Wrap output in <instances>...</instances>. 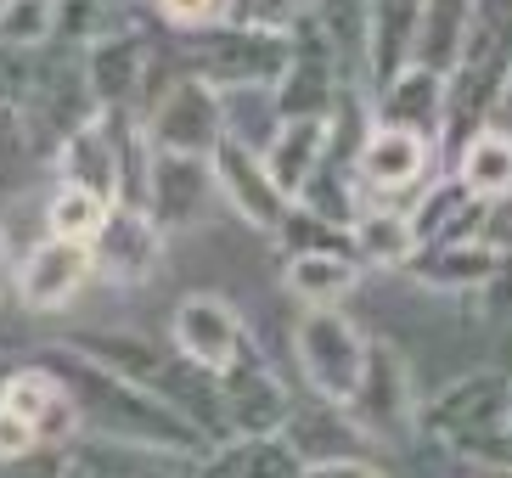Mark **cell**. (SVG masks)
Listing matches in <instances>:
<instances>
[{
    "mask_svg": "<svg viewBox=\"0 0 512 478\" xmlns=\"http://www.w3.org/2000/svg\"><path fill=\"white\" fill-rule=\"evenodd\" d=\"M34 360H46L51 372L68 383V394H74V405H79V428H85L79 439H113V445L158 450V456H175V462H186V467L203 462L214 450V439L203 434L197 422H186L169 400H158L152 389H141L130 377L96 366L91 355L68 349L62 338L46 344Z\"/></svg>",
    "mask_w": 512,
    "mask_h": 478,
    "instance_id": "cell-1",
    "label": "cell"
},
{
    "mask_svg": "<svg viewBox=\"0 0 512 478\" xmlns=\"http://www.w3.org/2000/svg\"><path fill=\"white\" fill-rule=\"evenodd\" d=\"M507 405H512V372H501V366H473V372L451 377L445 389H434L422 400L417 434L473 467L479 450L507 428Z\"/></svg>",
    "mask_w": 512,
    "mask_h": 478,
    "instance_id": "cell-2",
    "label": "cell"
},
{
    "mask_svg": "<svg viewBox=\"0 0 512 478\" xmlns=\"http://www.w3.org/2000/svg\"><path fill=\"white\" fill-rule=\"evenodd\" d=\"M186 68L214 90H276L293 62V29H254V23H214L197 34H175Z\"/></svg>",
    "mask_w": 512,
    "mask_h": 478,
    "instance_id": "cell-3",
    "label": "cell"
},
{
    "mask_svg": "<svg viewBox=\"0 0 512 478\" xmlns=\"http://www.w3.org/2000/svg\"><path fill=\"white\" fill-rule=\"evenodd\" d=\"M366 338L344 310H299L293 315V360H299L304 389L327 405H349L366 377Z\"/></svg>",
    "mask_w": 512,
    "mask_h": 478,
    "instance_id": "cell-4",
    "label": "cell"
},
{
    "mask_svg": "<svg viewBox=\"0 0 512 478\" xmlns=\"http://www.w3.org/2000/svg\"><path fill=\"white\" fill-rule=\"evenodd\" d=\"M445 175V147L428 135L394 130V124H366L361 147H355V180L372 203H417L434 180Z\"/></svg>",
    "mask_w": 512,
    "mask_h": 478,
    "instance_id": "cell-5",
    "label": "cell"
},
{
    "mask_svg": "<svg viewBox=\"0 0 512 478\" xmlns=\"http://www.w3.org/2000/svg\"><path fill=\"white\" fill-rule=\"evenodd\" d=\"M355 428L372 439L377 450H406L417 439V411H422V394L411 383V366L406 355L383 338H372V355H366V377L355 400L344 405Z\"/></svg>",
    "mask_w": 512,
    "mask_h": 478,
    "instance_id": "cell-6",
    "label": "cell"
},
{
    "mask_svg": "<svg viewBox=\"0 0 512 478\" xmlns=\"http://www.w3.org/2000/svg\"><path fill=\"white\" fill-rule=\"evenodd\" d=\"M147 135L158 152H181V158H214L226 141V96L197 74L164 79V90L147 102Z\"/></svg>",
    "mask_w": 512,
    "mask_h": 478,
    "instance_id": "cell-7",
    "label": "cell"
},
{
    "mask_svg": "<svg viewBox=\"0 0 512 478\" xmlns=\"http://www.w3.org/2000/svg\"><path fill=\"white\" fill-rule=\"evenodd\" d=\"M169 344L209 377H226L242 360L265 355L254 344V327L242 321V310L231 299H220V293H186L175 304V315H169Z\"/></svg>",
    "mask_w": 512,
    "mask_h": 478,
    "instance_id": "cell-8",
    "label": "cell"
},
{
    "mask_svg": "<svg viewBox=\"0 0 512 478\" xmlns=\"http://www.w3.org/2000/svg\"><path fill=\"white\" fill-rule=\"evenodd\" d=\"M152 74H158V40H152V29L107 34V40L85 45V85H91L96 113H119V107L147 113L152 90H158Z\"/></svg>",
    "mask_w": 512,
    "mask_h": 478,
    "instance_id": "cell-9",
    "label": "cell"
},
{
    "mask_svg": "<svg viewBox=\"0 0 512 478\" xmlns=\"http://www.w3.org/2000/svg\"><path fill=\"white\" fill-rule=\"evenodd\" d=\"M91 282H96L91 242H62V237H40L34 248H23V259H17V270H12L17 304L34 310V315L68 310Z\"/></svg>",
    "mask_w": 512,
    "mask_h": 478,
    "instance_id": "cell-10",
    "label": "cell"
},
{
    "mask_svg": "<svg viewBox=\"0 0 512 478\" xmlns=\"http://www.w3.org/2000/svg\"><path fill=\"white\" fill-rule=\"evenodd\" d=\"M214 186H220V203H226L231 214H237L242 225H254L259 237H282L287 214H293V197L282 192L271 180V169H265V152L242 147V141H220L214 147Z\"/></svg>",
    "mask_w": 512,
    "mask_h": 478,
    "instance_id": "cell-11",
    "label": "cell"
},
{
    "mask_svg": "<svg viewBox=\"0 0 512 478\" xmlns=\"http://www.w3.org/2000/svg\"><path fill=\"white\" fill-rule=\"evenodd\" d=\"M293 394H287V383L276 377V366L265 355L242 360L237 372L220 377V422H226V439H271L287 428V417H293ZM220 439V445H226Z\"/></svg>",
    "mask_w": 512,
    "mask_h": 478,
    "instance_id": "cell-12",
    "label": "cell"
},
{
    "mask_svg": "<svg viewBox=\"0 0 512 478\" xmlns=\"http://www.w3.org/2000/svg\"><path fill=\"white\" fill-rule=\"evenodd\" d=\"M0 405H6L12 417L29 422L46 450H68L79 434H85V428H79L74 394H68V383L51 372L46 360H23V366H12V372H0Z\"/></svg>",
    "mask_w": 512,
    "mask_h": 478,
    "instance_id": "cell-13",
    "label": "cell"
},
{
    "mask_svg": "<svg viewBox=\"0 0 512 478\" xmlns=\"http://www.w3.org/2000/svg\"><path fill=\"white\" fill-rule=\"evenodd\" d=\"M164 225L147 209H113L102 225V237L91 242L96 254V282L107 287H147L164 270Z\"/></svg>",
    "mask_w": 512,
    "mask_h": 478,
    "instance_id": "cell-14",
    "label": "cell"
},
{
    "mask_svg": "<svg viewBox=\"0 0 512 478\" xmlns=\"http://www.w3.org/2000/svg\"><path fill=\"white\" fill-rule=\"evenodd\" d=\"M214 197V164L209 158H181V152H158V164H152V192H147V214L164 225V237L175 231H197V225L209 220Z\"/></svg>",
    "mask_w": 512,
    "mask_h": 478,
    "instance_id": "cell-15",
    "label": "cell"
},
{
    "mask_svg": "<svg viewBox=\"0 0 512 478\" xmlns=\"http://www.w3.org/2000/svg\"><path fill=\"white\" fill-rule=\"evenodd\" d=\"M501 242L496 237H473V242H434L417 248V259L406 265V276L428 293H490L501 276Z\"/></svg>",
    "mask_w": 512,
    "mask_h": 478,
    "instance_id": "cell-16",
    "label": "cell"
},
{
    "mask_svg": "<svg viewBox=\"0 0 512 478\" xmlns=\"http://www.w3.org/2000/svg\"><path fill=\"white\" fill-rule=\"evenodd\" d=\"M411 225H417V248H434V242H473V237H490V225H496V209L473 197L462 180L445 169V175L417 197L406 203Z\"/></svg>",
    "mask_w": 512,
    "mask_h": 478,
    "instance_id": "cell-17",
    "label": "cell"
},
{
    "mask_svg": "<svg viewBox=\"0 0 512 478\" xmlns=\"http://www.w3.org/2000/svg\"><path fill=\"white\" fill-rule=\"evenodd\" d=\"M445 102H451V79L428 74V68H406L383 90H372V119L411 130V135H428V141L445 147Z\"/></svg>",
    "mask_w": 512,
    "mask_h": 478,
    "instance_id": "cell-18",
    "label": "cell"
},
{
    "mask_svg": "<svg viewBox=\"0 0 512 478\" xmlns=\"http://www.w3.org/2000/svg\"><path fill=\"white\" fill-rule=\"evenodd\" d=\"M282 439L299 450V462H349V456H372V439L355 428L344 405H327L310 394V405H293V417H287Z\"/></svg>",
    "mask_w": 512,
    "mask_h": 478,
    "instance_id": "cell-19",
    "label": "cell"
},
{
    "mask_svg": "<svg viewBox=\"0 0 512 478\" xmlns=\"http://www.w3.org/2000/svg\"><path fill=\"white\" fill-rule=\"evenodd\" d=\"M366 282V265L338 248H304L282 259V287L293 293L299 310H338V304Z\"/></svg>",
    "mask_w": 512,
    "mask_h": 478,
    "instance_id": "cell-20",
    "label": "cell"
},
{
    "mask_svg": "<svg viewBox=\"0 0 512 478\" xmlns=\"http://www.w3.org/2000/svg\"><path fill=\"white\" fill-rule=\"evenodd\" d=\"M451 169L473 197H484L490 209L512 203V124H484L451 152Z\"/></svg>",
    "mask_w": 512,
    "mask_h": 478,
    "instance_id": "cell-21",
    "label": "cell"
},
{
    "mask_svg": "<svg viewBox=\"0 0 512 478\" xmlns=\"http://www.w3.org/2000/svg\"><path fill=\"white\" fill-rule=\"evenodd\" d=\"M332 119H338V113H332ZM332 119H287L282 130H276V141L265 147V169H271V180L293 197V203H299V192L310 186V175L327 164Z\"/></svg>",
    "mask_w": 512,
    "mask_h": 478,
    "instance_id": "cell-22",
    "label": "cell"
},
{
    "mask_svg": "<svg viewBox=\"0 0 512 478\" xmlns=\"http://www.w3.org/2000/svg\"><path fill=\"white\" fill-rule=\"evenodd\" d=\"M349 248L366 270H406L417 259V225L400 203H366L349 225Z\"/></svg>",
    "mask_w": 512,
    "mask_h": 478,
    "instance_id": "cell-23",
    "label": "cell"
},
{
    "mask_svg": "<svg viewBox=\"0 0 512 478\" xmlns=\"http://www.w3.org/2000/svg\"><path fill=\"white\" fill-rule=\"evenodd\" d=\"M51 169H57V180L85 186V192L107 197V203L119 209V158H113V135H107L102 113H96L91 124H79V130L62 141L57 158H51Z\"/></svg>",
    "mask_w": 512,
    "mask_h": 478,
    "instance_id": "cell-24",
    "label": "cell"
},
{
    "mask_svg": "<svg viewBox=\"0 0 512 478\" xmlns=\"http://www.w3.org/2000/svg\"><path fill=\"white\" fill-rule=\"evenodd\" d=\"M304 462L282 434L271 439H226L203 462H192V478H299Z\"/></svg>",
    "mask_w": 512,
    "mask_h": 478,
    "instance_id": "cell-25",
    "label": "cell"
},
{
    "mask_svg": "<svg viewBox=\"0 0 512 478\" xmlns=\"http://www.w3.org/2000/svg\"><path fill=\"white\" fill-rule=\"evenodd\" d=\"M467 29H473V0H422V29H417L411 68L451 79L467 51Z\"/></svg>",
    "mask_w": 512,
    "mask_h": 478,
    "instance_id": "cell-26",
    "label": "cell"
},
{
    "mask_svg": "<svg viewBox=\"0 0 512 478\" xmlns=\"http://www.w3.org/2000/svg\"><path fill=\"white\" fill-rule=\"evenodd\" d=\"M141 29L136 17V0H62V17H57V45H85L107 40V34H130Z\"/></svg>",
    "mask_w": 512,
    "mask_h": 478,
    "instance_id": "cell-27",
    "label": "cell"
},
{
    "mask_svg": "<svg viewBox=\"0 0 512 478\" xmlns=\"http://www.w3.org/2000/svg\"><path fill=\"white\" fill-rule=\"evenodd\" d=\"M107 214H113V203L96 192H85V186H68V180H57V192L46 197V237H62V242H96L102 237Z\"/></svg>",
    "mask_w": 512,
    "mask_h": 478,
    "instance_id": "cell-28",
    "label": "cell"
},
{
    "mask_svg": "<svg viewBox=\"0 0 512 478\" xmlns=\"http://www.w3.org/2000/svg\"><path fill=\"white\" fill-rule=\"evenodd\" d=\"M62 0H0V45L12 51H46L57 45Z\"/></svg>",
    "mask_w": 512,
    "mask_h": 478,
    "instance_id": "cell-29",
    "label": "cell"
},
{
    "mask_svg": "<svg viewBox=\"0 0 512 478\" xmlns=\"http://www.w3.org/2000/svg\"><path fill=\"white\" fill-rule=\"evenodd\" d=\"M152 17L169 34H197L214 23H231V0H152Z\"/></svg>",
    "mask_w": 512,
    "mask_h": 478,
    "instance_id": "cell-30",
    "label": "cell"
},
{
    "mask_svg": "<svg viewBox=\"0 0 512 478\" xmlns=\"http://www.w3.org/2000/svg\"><path fill=\"white\" fill-rule=\"evenodd\" d=\"M34 456H51L46 445H40V434H34L23 417H12L6 405H0V467H23L34 462Z\"/></svg>",
    "mask_w": 512,
    "mask_h": 478,
    "instance_id": "cell-31",
    "label": "cell"
},
{
    "mask_svg": "<svg viewBox=\"0 0 512 478\" xmlns=\"http://www.w3.org/2000/svg\"><path fill=\"white\" fill-rule=\"evenodd\" d=\"M293 0H231V23H254V29H293Z\"/></svg>",
    "mask_w": 512,
    "mask_h": 478,
    "instance_id": "cell-32",
    "label": "cell"
},
{
    "mask_svg": "<svg viewBox=\"0 0 512 478\" xmlns=\"http://www.w3.org/2000/svg\"><path fill=\"white\" fill-rule=\"evenodd\" d=\"M299 478H389L372 456H349V462H310Z\"/></svg>",
    "mask_w": 512,
    "mask_h": 478,
    "instance_id": "cell-33",
    "label": "cell"
},
{
    "mask_svg": "<svg viewBox=\"0 0 512 478\" xmlns=\"http://www.w3.org/2000/svg\"><path fill=\"white\" fill-rule=\"evenodd\" d=\"M473 467H484V473H512V405H507V428L484 445V456Z\"/></svg>",
    "mask_w": 512,
    "mask_h": 478,
    "instance_id": "cell-34",
    "label": "cell"
},
{
    "mask_svg": "<svg viewBox=\"0 0 512 478\" xmlns=\"http://www.w3.org/2000/svg\"><path fill=\"white\" fill-rule=\"evenodd\" d=\"M12 270H17V259L6 254V237H0V287H12Z\"/></svg>",
    "mask_w": 512,
    "mask_h": 478,
    "instance_id": "cell-35",
    "label": "cell"
},
{
    "mask_svg": "<svg viewBox=\"0 0 512 478\" xmlns=\"http://www.w3.org/2000/svg\"><path fill=\"white\" fill-rule=\"evenodd\" d=\"M316 6H321V0H293V12H299V17H304V12H316Z\"/></svg>",
    "mask_w": 512,
    "mask_h": 478,
    "instance_id": "cell-36",
    "label": "cell"
}]
</instances>
